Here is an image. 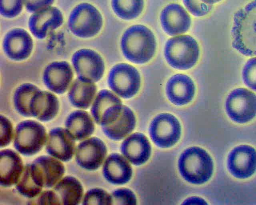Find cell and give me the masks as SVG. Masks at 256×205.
<instances>
[{
    "instance_id": "1",
    "label": "cell",
    "mask_w": 256,
    "mask_h": 205,
    "mask_svg": "<svg viewBox=\"0 0 256 205\" xmlns=\"http://www.w3.org/2000/svg\"><path fill=\"white\" fill-rule=\"evenodd\" d=\"M231 35L234 49L246 56H256V0L234 14Z\"/></svg>"
},
{
    "instance_id": "29",
    "label": "cell",
    "mask_w": 256,
    "mask_h": 205,
    "mask_svg": "<svg viewBox=\"0 0 256 205\" xmlns=\"http://www.w3.org/2000/svg\"><path fill=\"white\" fill-rule=\"evenodd\" d=\"M136 117L132 111L123 105L118 118L112 123L102 126V131L109 138L120 140L132 131L136 125Z\"/></svg>"
},
{
    "instance_id": "28",
    "label": "cell",
    "mask_w": 256,
    "mask_h": 205,
    "mask_svg": "<svg viewBox=\"0 0 256 205\" xmlns=\"http://www.w3.org/2000/svg\"><path fill=\"white\" fill-rule=\"evenodd\" d=\"M52 189L58 195L60 204H78L84 196V189L81 182L71 175L63 177Z\"/></svg>"
},
{
    "instance_id": "12",
    "label": "cell",
    "mask_w": 256,
    "mask_h": 205,
    "mask_svg": "<svg viewBox=\"0 0 256 205\" xmlns=\"http://www.w3.org/2000/svg\"><path fill=\"white\" fill-rule=\"evenodd\" d=\"M107 149L102 140L96 137L81 141L76 147L75 159L78 165L88 171L98 169L106 157Z\"/></svg>"
},
{
    "instance_id": "37",
    "label": "cell",
    "mask_w": 256,
    "mask_h": 205,
    "mask_svg": "<svg viewBox=\"0 0 256 205\" xmlns=\"http://www.w3.org/2000/svg\"><path fill=\"white\" fill-rule=\"evenodd\" d=\"M188 10L196 17H202L209 13L212 5H208L200 0H182Z\"/></svg>"
},
{
    "instance_id": "26",
    "label": "cell",
    "mask_w": 256,
    "mask_h": 205,
    "mask_svg": "<svg viewBox=\"0 0 256 205\" xmlns=\"http://www.w3.org/2000/svg\"><path fill=\"white\" fill-rule=\"evenodd\" d=\"M96 91L94 82L78 77L70 86L68 98L74 107L86 109L92 104Z\"/></svg>"
},
{
    "instance_id": "20",
    "label": "cell",
    "mask_w": 256,
    "mask_h": 205,
    "mask_svg": "<svg viewBox=\"0 0 256 205\" xmlns=\"http://www.w3.org/2000/svg\"><path fill=\"white\" fill-rule=\"evenodd\" d=\"M60 103L50 92L40 89L33 96L30 104V116L41 122H48L57 115Z\"/></svg>"
},
{
    "instance_id": "25",
    "label": "cell",
    "mask_w": 256,
    "mask_h": 205,
    "mask_svg": "<svg viewBox=\"0 0 256 205\" xmlns=\"http://www.w3.org/2000/svg\"><path fill=\"white\" fill-rule=\"evenodd\" d=\"M16 187L21 195L28 198H35L42 191L43 180L34 163L32 162L24 165Z\"/></svg>"
},
{
    "instance_id": "11",
    "label": "cell",
    "mask_w": 256,
    "mask_h": 205,
    "mask_svg": "<svg viewBox=\"0 0 256 205\" xmlns=\"http://www.w3.org/2000/svg\"><path fill=\"white\" fill-rule=\"evenodd\" d=\"M72 62L78 77L97 82L104 72V63L100 55L94 50L82 49L72 57Z\"/></svg>"
},
{
    "instance_id": "7",
    "label": "cell",
    "mask_w": 256,
    "mask_h": 205,
    "mask_svg": "<svg viewBox=\"0 0 256 205\" xmlns=\"http://www.w3.org/2000/svg\"><path fill=\"white\" fill-rule=\"evenodd\" d=\"M108 82L110 88L123 98L133 97L140 86V77L137 69L130 64L120 63L109 72Z\"/></svg>"
},
{
    "instance_id": "23",
    "label": "cell",
    "mask_w": 256,
    "mask_h": 205,
    "mask_svg": "<svg viewBox=\"0 0 256 205\" xmlns=\"http://www.w3.org/2000/svg\"><path fill=\"white\" fill-rule=\"evenodd\" d=\"M132 168L127 160L122 155L114 153L109 155L102 167V174L110 183L122 185L130 180Z\"/></svg>"
},
{
    "instance_id": "34",
    "label": "cell",
    "mask_w": 256,
    "mask_h": 205,
    "mask_svg": "<svg viewBox=\"0 0 256 205\" xmlns=\"http://www.w3.org/2000/svg\"><path fill=\"white\" fill-rule=\"evenodd\" d=\"M242 78L246 86L256 92V57L246 63L242 70Z\"/></svg>"
},
{
    "instance_id": "2",
    "label": "cell",
    "mask_w": 256,
    "mask_h": 205,
    "mask_svg": "<svg viewBox=\"0 0 256 205\" xmlns=\"http://www.w3.org/2000/svg\"><path fill=\"white\" fill-rule=\"evenodd\" d=\"M124 57L136 64L149 61L154 55L156 41L152 32L142 25H133L124 33L120 42Z\"/></svg>"
},
{
    "instance_id": "10",
    "label": "cell",
    "mask_w": 256,
    "mask_h": 205,
    "mask_svg": "<svg viewBox=\"0 0 256 205\" xmlns=\"http://www.w3.org/2000/svg\"><path fill=\"white\" fill-rule=\"evenodd\" d=\"M122 106L120 99L116 94L103 89L98 92L92 104L91 115L96 124L108 125L120 116Z\"/></svg>"
},
{
    "instance_id": "4",
    "label": "cell",
    "mask_w": 256,
    "mask_h": 205,
    "mask_svg": "<svg viewBox=\"0 0 256 205\" xmlns=\"http://www.w3.org/2000/svg\"><path fill=\"white\" fill-rule=\"evenodd\" d=\"M164 55L168 64L179 70H187L197 62L200 49L196 40L189 35L176 36L166 43Z\"/></svg>"
},
{
    "instance_id": "5",
    "label": "cell",
    "mask_w": 256,
    "mask_h": 205,
    "mask_svg": "<svg viewBox=\"0 0 256 205\" xmlns=\"http://www.w3.org/2000/svg\"><path fill=\"white\" fill-rule=\"evenodd\" d=\"M47 137L46 129L41 123L34 120H24L15 128L14 146L23 155H34L46 145Z\"/></svg>"
},
{
    "instance_id": "30",
    "label": "cell",
    "mask_w": 256,
    "mask_h": 205,
    "mask_svg": "<svg viewBox=\"0 0 256 205\" xmlns=\"http://www.w3.org/2000/svg\"><path fill=\"white\" fill-rule=\"evenodd\" d=\"M40 90L35 85L26 83L19 86L13 95V103L16 111L26 117H31L30 104L34 94Z\"/></svg>"
},
{
    "instance_id": "22",
    "label": "cell",
    "mask_w": 256,
    "mask_h": 205,
    "mask_svg": "<svg viewBox=\"0 0 256 205\" xmlns=\"http://www.w3.org/2000/svg\"><path fill=\"white\" fill-rule=\"evenodd\" d=\"M120 150L133 164L140 165L149 159L151 146L148 138L142 133H135L127 137L122 143Z\"/></svg>"
},
{
    "instance_id": "35",
    "label": "cell",
    "mask_w": 256,
    "mask_h": 205,
    "mask_svg": "<svg viewBox=\"0 0 256 205\" xmlns=\"http://www.w3.org/2000/svg\"><path fill=\"white\" fill-rule=\"evenodd\" d=\"M14 130L11 121L5 116L0 115V147H4L14 139Z\"/></svg>"
},
{
    "instance_id": "39",
    "label": "cell",
    "mask_w": 256,
    "mask_h": 205,
    "mask_svg": "<svg viewBox=\"0 0 256 205\" xmlns=\"http://www.w3.org/2000/svg\"><path fill=\"white\" fill-rule=\"evenodd\" d=\"M54 0H24V4L26 10L34 13L50 6Z\"/></svg>"
},
{
    "instance_id": "36",
    "label": "cell",
    "mask_w": 256,
    "mask_h": 205,
    "mask_svg": "<svg viewBox=\"0 0 256 205\" xmlns=\"http://www.w3.org/2000/svg\"><path fill=\"white\" fill-rule=\"evenodd\" d=\"M112 204H136V198L134 193L130 189L120 188L110 194Z\"/></svg>"
},
{
    "instance_id": "40",
    "label": "cell",
    "mask_w": 256,
    "mask_h": 205,
    "mask_svg": "<svg viewBox=\"0 0 256 205\" xmlns=\"http://www.w3.org/2000/svg\"><path fill=\"white\" fill-rule=\"evenodd\" d=\"M203 3L208 5H212L214 4L218 3L222 0H200Z\"/></svg>"
},
{
    "instance_id": "6",
    "label": "cell",
    "mask_w": 256,
    "mask_h": 205,
    "mask_svg": "<svg viewBox=\"0 0 256 205\" xmlns=\"http://www.w3.org/2000/svg\"><path fill=\"white\" fill-rule=\"evenodd\" d=\"M101 14L94 6L86 3L76 6L71 12L68 20L70 31L80 38L96 35L102 26Z\"/></svg>"
},
{
    "instance_id": "3",
    "label": "cell",
    "mask_w": 256,
    "mask_h": 205,
    "mask_svg": "<svg viewBox=\"0 0 256 205\" xmlns=\"http://www.w3.org/2000/svg\"><path fill=\"white\" fill-rule=\"evenodd\" d=\"M178 167L182 177L188 182L202 184L211 177L214 163L209 154L197 146L184 150L179 158Z\"/></svg>"
},
{
    "instance_id": "9",
    "label": "cell",
    "mask_w": 256,
    "mask_h": 205,
    "mask_svg": "<svg viewBox=\"0 0 256 205\" xmlns=\"http://www.w3.org/2000/svg\"><path fill=\"white\" fill-rule=\"evenodd\" d=\"M149 133L156 145L160 148H168L180 139V124L174 115L166 113H161L152 121Z\"/></svg>"
},
{
    "instance_id": "13",
    "label": "cell",
    "mask_w": 256,
    "mask_h": 205,
    "mask_svg": "<svg viewBox=\"0 0 256 205\" xmlns=\"http://www.w3.org/2000/svg\"><path fill=\"white\" fill-rule=\"evenodd\" d=\"M227 166L235 177L244 179L251 176L256 171V150L249 145H241L229 153Z\"/></svg>"
},
{
    "instance_id": "32",
    "label": "cell",
    "mask_w": 256,
    "mask_h": 205,
    "mask_svg": "<svg viewBox=\"0 0 256 205\" xmlns=\"http://www.w3.org/2000/svg\"><path fill=\"white\" fill-rule=\"evenodd\" d=\"M82 204H112V197L105 190L94 187L88 190L84 195Z\"/></svg>"
},
{
    "instance_id": "33",
    "label": "cell",
    "mask_w": 256,
    "mask_h": 205,
    "mask_svg": "<svg viewBox=\"0 0 256 205\" xmlns=\"http://www.w3.org/2000/svg\"><path fill=\"white\" fill-rule=\"evenodd\" d=\"M24 0H0V15L6 18H13L22 12Z\"/></svg>"
},
{
    "instance_id": "19",
    "label": "cell",
    "mask_w": 256,
    "mask_h": 205,
    "mask_svg": "<svg viewBox=\"0 0 256 205\" xmlns=\"http://www.w3.org/2000/svg\"><path fill=\"white\" fill-rule=\"evenodd\" d=\"M24 165L20 155L10 149L0 151V184L7 187L16 185Z\"/></svg>"
},
{
    "instance_id": "18",
    "label": "cell",
    "mask_w": 256,
    "mask_h": 205,
    "mask_svg": "<svg viewBox=\"0 0 256 205\" xmlns=\"http://www.w3.org/2000/svg\"><path fill=\"white\" fill-rule=\"evenodd\" d=\"M160 20L164 32L170 36L186 32L190 27V18L186 10L180 5L172 3L162 11Z\"/></svg>"
},
{
    "instance_id": "38",
    "label": "cell",
    "mask_w": 256,
    "mask_h": 205,
    "mask_svg": "<svg viewBox=\"0 0 256 205\" xmlns=\"http://www.w3.org/2000/svg\"><path fill=\"white\" fill-rule=\"evenodd\" d=\"M34 202L37 204H60V199L54 191L52 189L44 190L36 196Z\"/></svg>"
},
{
    "instance_id": "27",
    "label": "cell",
    "mask_w": 256,
    "mask_h": 205,
    "mask_svg": "<svg viewBox=\"0 0 256 205\" xmlns=\"http://www.w3.org/2000/svg\"><path fill=\"white\" fill-rule=\"evenodd\" d=\"M33 162L40 171L44 188H52L64 177V166L62 161L54 157L41 155Z\"/></svg>"
},
{
    "instance_id": "15",
    "label": "cell",
    "mask_w": 256,
    "mask_h": 205,
    "mask_svg": "<svg viewBox=\"0 0 256 205\" xmlns=\"http://www.w3.org/2000/svg\"><path fill=\"white\" fill-rule=\"evenodd\" d=\"M2 48L9 59L21 61L30 55L33 49V41L26 30L15 28L8 31L4 36Z\"/></svg>"
},
{
    "instance_id": "21",
    "label": "cell",
    "mask_w": 256,
    "mask_h": 205,
    "mask_svg": "<svg viewBox=\"0 0 256 205\" xmlns=\"http://www.w3.org/2000/svg\"><path fill=\"white\" fill-rule=\"evenodd\" d=\"M166 92L172 103L178 106L184 105L192 100L195 93V86L190 77L178 74L168 80Z\"/></svg>"
},
{
    "instance_id": "31",
    "label": "cell",
    "mask_w": 256,
    "mask_h": 205,
    "mask_svg": "<svg viewBox=\"0 0 256 205\" xmlns=\"http://www.w3.org/2000/svg\"><path fill=\"white\" fill-rule=\"evenodd\" d=\"M144 0H112V7L114 13L120 18L132 20L142 12Z\"/></svg>"
},
{
    "instance_id": "16",
    "label": "cell",
    "mask_w": 256,
    "mask_h": 205,
    "mask_svg": "<svg viewBox=\"0 0 256 205\" xmlns=\"http://www.w3.org/2000/svg\"><path fill=\"white\" fill-rule=\"evenodd\" d=\"M72 69L66 61H55L46 66L42 74L46 87L58 94L65 93L70 86L73 78Z\"/></svg>"
},
{
    "instance_id": "14",
    "label": "cell",
    "mask_w": 256,
    "mask_h": 205,
    "mask_svg": "<svg viewBox=\"0 0 256 205\" xmlns=\"http://www.w3.org/2000/svg\"><path fill=\"white\" fill-rule=\"evenodd\" d=\"M76 140L65 128L52 129L46 143V152L62 162L70 161L75 154Z\"/></svg>"
},
{
    "instance_id": "17",
    "label": "cell",
    "mask_w": 256,
    "mask_h": 205,
    "mask_svg": "<svg viewBox=\"0 0 256 205\" xmlns=\"http://www.w3.org/2000/svg\"><path fill=\"white\" fill-rule=\"evenodd\" d=\"M63 21L60 11L56 7L50 6L34 13L30 17L28 26L36 38L43 39L50 31L61 26Z\"/></svg>"
},
{
    "instance_id": "8",
    "label": "cell",
    "mask_w": 256,
    "mask_h": 205,
    "mask_svg": "<svg viewBox=\"0 0 256 205\" xmlns=\"http://www.w3.org/2000/svg\"><path fill=\"white\" fill-rule=\"evenodd\" d=\"M226 110L229 117L238 123H245L256 116V94L250 90L238 88L227 97Z\"/></svg>"
},
{
    "instance_id": "24",
    "label": "cell",
    "mask_w": 256,
    "mask_h": 205,
    "mask_svg": "<svg viewBox=\"0 0 256 205\" xmlns=\"http://www.w3.org/2000/svg\"><path fill=\"white\" fill-rule=\"evenodd\" d=\"M65 128L76 141L90 137L94 132V120L88 112L76 110L71 112L65 121Z\"/></svg>"
}]
</instances>
